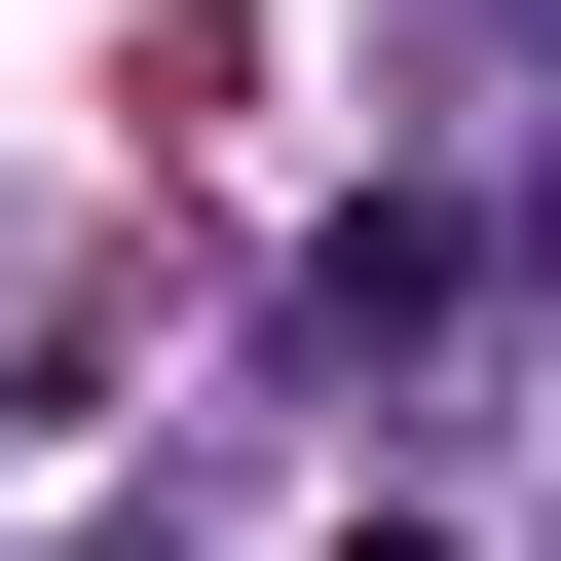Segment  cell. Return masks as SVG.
<instances>
[{
  "label": "cell",
  "mask_w": 561,
  "mask_h": 561,
  "mask_svg": "<svg viewBox=\"0 0 561 561\" xmlns=\"http://www.w3.org/2000/svg\"><path fill=\"white\" fill-rule=\"evenodd\" d=\"M524 38H561V0H524Z\"/></svg>",
  "instance_id": "obj_1"
}]
</instances>
